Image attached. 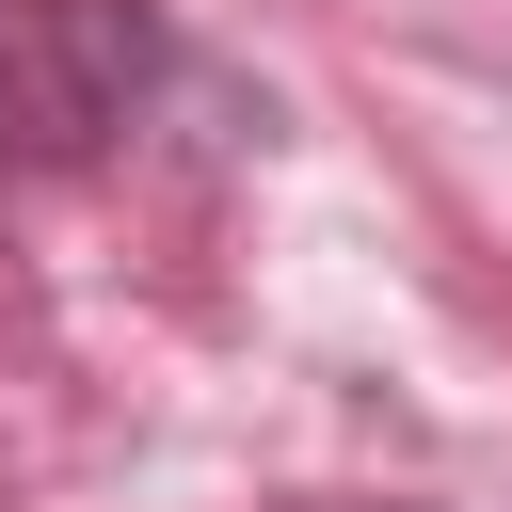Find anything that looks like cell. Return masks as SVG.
I'll return each mask as SVG.
<instances>
[{
  "label": "cell",
  "mask_w": 512,
  "mask_h": 512,
  "mask_svg": "<svg viewBox=\"0 0 512 512\" xmlns=\"http://www.w3.org/2000/svg\"><path fill=\"white\" fill-rule=\"evenodd\" d=\"M160 96L144 0H0V176H80Z\"/></svg>",
  "instance_id": "6da1fadb"
},
{
  "label": "cell",
  "mask_w": 512,
  "mask_h": 512,
  "mask_svg": "<svg viewBox=\"0 0 512 512\" xmlns=\"http://www.w3.org/2000/svg\"><path fill=\"white\" fill-rule=\"evenodd\" d=\"M336 512H432V496H336Z\"/></svg>",
  "instance_id": "7a4b0ae2"
}]
</instances>
